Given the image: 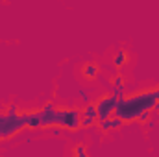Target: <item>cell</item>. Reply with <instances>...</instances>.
Instances as JSON below:
<instances>
[{"label": "cell", "mask_w": 159, "mask_h": 157, "mask_svg": "<svg viewBox=\"0 0 159 157\" xmlns=\"http://www.w3.org/2000/svg\"><path fill=\"white\" fill-rule=\"evenodd\" d=\"M117 102H119V98H117V96H113L111 92H109V94H106V96H100V98L96 100V111H98L96 120L100 122V120H106V118L113 117V115H115Z\"/></svg>", "instance_id": "cell-3"}, {"label": "cell", "mask_w": 159, "mask_h": 157, "mask_svg": "<svg viewBox=\"0 0 159 157\" xmlns=\"http://www.w3.org/2000/svg\"><path fill=\"white\" fill-rule=\"evenodd\" d=\"M124 83H126V79H124L122 74H117L115 78L111 79V85H124Z\"/></svg>", "instance_id": "cell-15"}, {"label": "cell", "mask_w": 159, "mask_h": 157, "mask_svg": "<svg viewBox=\"0 0 159 157\" xmlns=\"http://www.w3.org/2000/svg\"><path fill=\"white\" fill-rule=\"evenodd\" d=\"M152 111H154V113H159V100H156V104H154Z\"/></svg>", "instance_id": "cell-18"}, {"label": "cell", "mask_w": 159, "mask_h": 157, "mask_svg": "<svg viewBox=\"0 0 159 157\" xmlns=\"http://www.w3.org/2000/svg\"><path fill=\"white\" fill-rule=\"evenodd\" d=\"M26 128H43L41 126V111L35 113H26Z\"/></svg>", "instance_id": "cell-6"}, {"label": "cell", "mask_w": 159, "mask_h": 157, "mask_svg": "<svg viewBox=\"0 0 159 157\" xmlns=\"http://www.w3.org/2000/svg\"><path fill=\"white\" fill-rule=\"evenodd\" d=\"M156 89L152 91H143L139 94L128 96V98H119L117 107H115V117L122 118L124 122H131L137 120V117L144 111V109H152L156 104Z\"/></svg>", "instance_id": "cell-1"}, {"label": "cell", "mask_w": 159, "mask_h": 157, "mask_svg": "<svg viewBox=\"0 0 159 157\" xmlns=\"http://www.w3.org/2000/svg\"><path fill=\"white\" fill-rule=\"evenodd\" d=\"M50 131H52V135H54V137H59V135H61V129H59V128H56V126H52V129H50Z\"/></svg>", "instance_id": "cell-17"}, {"label": "cell", "mask_w": 159, "mask_h": 157, "mask_svg": "<svg viewBox=\"0 0 159 157\" xmlns=\"http://www.w3.org/2000/svg\"><path fill=\"white\" fill-rule=\"evenodd\" d=\"M98 128H100V131H102V133H109L111 129H115V124H113V117L106 118V120H100V122H98Z\"/></svg>", "instance_id": "cell-8"}, {"label": "cell", "mask_w": 159, "mask_h": 157, "mask_svg": "<svg viewBox=\"0 0 159 157\" xmlns=\"http://www.w3.org/2000/svg\"><path fill=\"white\" fill-rule=\"evenodd\" d=\"M156 98H157V100H159V87H157V89H156Z\"/></svg>", "instance_id": "cell-19"}, {"label": "cell", "mask_w": 159, "mask_h": 157, "mask_svg": "<svg viewBox=\"0 0 159 157\" xmlns=\"http://www.w3.org/2000/svg\"><path fill=\"white\" fill-rule=\"evenodd\" d=\"M109 92L117 98H122L124 96V85H111L109 87Z\"/></svg>", "instance_id": "cell-11"}, {"label": "cell", "mask_w": 159, "mask_h": 157, "mask_svg": "<svg viewBox=\"0 0 159 157\" xmlns=\"http://www.w3.org/2000/svg\"><path fill=\"white\" fill-rule=\"evenodd\" d=\"M6 115H9V117H15V115H17V105H15V104H11V105L7 107V113H6Z\"/></svg>", "instance_id": "cell-16"}, {"label": "cell", "mask_w": 159, "mask_h": 157, "mask_svg": "<svg viewBox=\"0 0 159 157\" xmlns=\"http://www.w3.org/2000/svg\"><path fill=\"white\" fill-rule=\"evenodd\" d=\"M72 154H74V155H80V157H85L87 155V148H85L83 144H76L74 150H72Z\"/></svg>", "instance_id": "cell-13"}, {"label": "cell", "mask_w": 159, "mask_h": 157, "mask_svg": "<svg viewBox=\"0 0 159 157\" xmlns=\"http://www.w3.org/2000/svg\"><path fill=\"white\" fill-rule=\"evenodd\" d=\"M78 96H80V100L83 102V105H85V104H89V102H93V100H91V96H89V92H87V91H83V89H80V91H78Z\"/></svg>", "instance_id": "cell-14"}, {"label": "cell", "mask_w": 159, "mask_h": 157, "mask_svg": "<svg viewBox=\"0 0 159 157\" xmlns=\"http://www.w3.org/2000/svg\"><path fill=\"white\" fill-rule=\"evenodd\" d=\"M81 115V109H56V126L65 129H78Z\"/></svg>", "instance_id": "cell-2"}, {"label": "cell", "mask_w": 159, "mask_h": 157, "mask_svg": "<svg viewBox=\"0 0 159 157\" xmlns=\"http://www.w3.org/2000/svg\"><path fill=\"white\" fill-rule=\"evenodd\" d=\"M126 61H128V54H126V50H119L117 54H115V57H113V65L120 69V67H124L126 65Z\"/></svg>", "instance_id": "cell-7"}, {"label": "cell", "mask_w": 159, "mask_h": 157, "mask_svg": "<svg viewBox=\"0 0 159 157\" xmlns=\"http://www.w3.org/2000/svg\"><path fill=\"white\" fill-rule=\"evenodd\" d=\"M152 115H154V111H152V109H144V111H143V113L137 117V120H139L141 124H146V122L152 118Z\"/></svg>", "instance_id": "cell-12"}, {"label": "cell", "mask_w": 159, "mask_h": 157, "mask_svg": "<svg viewBox=\"0 0 159 157\" xmlns=\"http://www.w3.org/2000/svg\"><path fill=\"white\" fill-rule=\"evenodd\" d=\"M81 113H83V115H87V117H94V118H96V115H98V111H96V104H94V102L85 104V105H83V109H81Z\"/></svg>", "instance_id": "cell-10"}, {"label": "cell", "mask_w": 159, "mask_h": 157, "mask_svg": "<svg viewBox=\"0 0 159 157\" xmlns=\"http://www.w3.org/2000/svg\"><path fill=\"white\" fill-rule=\"evenodd\" d=\"M81 76L85 79H89V81L96 79L98 78V65L96 63H85L83 69H81Z\"/></svg>", "instance_id": "cell-5"}, {"label": "cell", "mask_w": 159, "mask_h": 157, "mask_svg": "<svg viewBox=\"0 0 159 157\" xmlns=\"http://www.w3.org/2000/svg\"><path fill=\"white\" fill-rule=\"evenodd\" d=\"M41 126L43 128H52L56 126V107L52 102L44 104V107L41 109Z\"/></svg>", "instance_id": "cell-4"}, {"label": "cell", "mask_w": 159, "mask_h": 157, "mask_svg": "<svg viewBox=\"0 0 159 157\" xmlns=\"http://www.w3.org/2000/svg\"><path fill=\"white\" fill-rule=\"evenodd\" d=\"M98 126V120L94 117H87V115H81L80 118V128H83V129H87V128H93V126Z\"/></svg>", "instance_id": "cell-9"}]
</instances>
